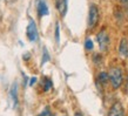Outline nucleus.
I'll return each instance as SVG.
<instances>
[{
	"mask_svg": "<svg viewBox=\"0 0 128 116\" xmlns=\"http://www.w3.org/2000/svg\"><path fill=\"white\" fill-rule=\"evenodd\" d=\"M55 41H56V43H59V41H60V26H59V22H56V25H55Z\"/></svg>",
	"mask_w": 128,
	"mask_h": 116,
	"instance_id": "f8f14e48",
	"label": "nucleus"
},
{
	"mask_svg": "<svg viewBox=\"0 0 128 116\" xmlns=\"http://www.w3.org/2000/svg\"><path fill=\"white\" fill-rule=\"evenodd\" d=\"M98 21H99V9H98L96 5H90L88 13V27L94 28Z\"/></svg>",
	"mask_w": 128,
	"mask_h": 116,
	"instance_id": "f03ea898",
	"label": "nucleus"
},
{
	"mask_svg": "<svg viewBox=\"0 0 128 116\" xmlns=\"http://www.w3.org/2000/svg\"><path fill=\"white\" fill-rule=\"evenodd\" d=\"M38 13H39L40 16H44L48 14V7H47L45 0H39L38 1Z\"/></svg>",
	"mask_w": 128,
	"mask_h": 116,
	"instance_id": "0eeeda50",
	"label": "nucleus"
},
{
	"mask_svg": "<svg viewBox=\"0 0 128 116\" xmlns=\"http://www.w3.org/2000/svg\"><path fill=\"white\" fill-rule=\"evenodd\" d=\"M119 53L121 56H128V40L126 38H122L119 46Z\"/></svg>",
	"mask_w": 128,
	"mask_h": 116,
	"instance_id": "423d86ee",
	"label": "nucleus"
},
{
	"mask_svg": "<svg viewBox=\"0 0 128 116\" xmlns=\"http://www.w3.org/2000/svg\"><path fill=\"white\" fill-rule=\"evenodd\" d=\"M93 47H94L93 41H92L90 39H87V40L85 41V48L87 50H92V49H93Z\"/></svg>",
	"mask_w": 128,
	"mask_h": 116,
	"instance_id": "ddd939ff",
	"label": "nucleus"
},
{
	"mask_svg": "<svg viewBox=\"0 0 128 116\" xmlns=\"http://www.w3.org/2000/svg\"><path fill=\"white\" fill-rule=\"evenodd\" d=\"M56 1H59V0H56Z\"/></svg>",
	"mask_w": 128,
	"mask_h": 116,
	"instance_id": "aec40b11",
	"label": "nucleus"
},
{
	"mask_svg": "<svg viewBox=\"0 0 128 116\" xmlns=\"http://www.w3.org/2000/svg\"><path fill=\"white\" fill-rule=\"evenodd\" d=\"M109 75V81L112 83V87L114 89L120 88L122 82H124V77H122V72L120 68H112L110 72L108 73Z\"/></svg>",
	"mask_w": 128,
	"mask_h": 116,
	"instance_id": "f257e3e1",
	"label": "nucleus"
},
{
	"mask_svg": "<svg viewBox=\"0 0 128 116\" xmlns=\"http://www.w3.org/2000/svg\"><path fill=\"white\" fill-rule=\"evenodd\" d=\"M96 39H98V42H99V46H100V49L101 50H107V49H108L109 38H108V34L106 33L105 29H102V31L98 34Z\"/></svg>",
	"mask_w": 128,
	"mask_h": 116,
	"instance_id": "7ed1b4c3",
	"label": "nucleus"
},
{
	"mask_svg": "<svg viewBox=\"0 0 128 116\" xmlns=\"http://www.w3.org/2000/svg\"><path fill=\"white\" fill-rule=\"evenodd\" d=\"M124 94L128 95V77H127V81H126V86H124Z\"/></svg>",
	"mask_w": 128,
	"mask_h": 116,
	"instance_id": "dca6fc26",
	"label": "nucleus"
},
{
	"mask_svg": "<svg viewBox=\"0 0 128 116\" xmlns=\"http://www.w3.org/2000/svg\"><path fill=\"white\" fill-rule=\"evenodd\" d=\"M98 80H99V82H100L101 85H107L109 81V75L107 72H101L100 74H99V76H98Z\"/></svg>",
	"mask_w": 128,
	"mask_h": 116,
	"instance_id": "1a4fd4ad",
	"label": "nucleus"
},
{
	"mask_svg": "<svg viewBox=\"0 0 128 116\" xmlns=\"http://www.w3.org/2000/svg\"><path fill=\"white\" fill-rule=\"evenodd\" d=\"M93 61L95 65H100L101 61H102V58H101V55L100 54H95L94 55V58H93Z\"/></svg>",
	"mask_w": 128,
	"mask_h": 116,
	"instance_id": "4468645a",
	"label": "nucleus"
},
{
	"mask_svg": "<svg viewBox=\"0 0 128 116\" xmlns=\"http://www.w3.org/2000/svg\"><path fill=\"white\" fill-rule=\"evenodd\" d=\"M38 116H52V114H50V109L48 108H46L45 110H44L41 114H39Z\"/></svg>",
	"mask_w": 128,
	"mask_h": 116,
	"instance_id": "2eb2a0df",
	"label": "nucleus"
},
{
	"mask_svg": "<svg viewBox=\"0 0 128 116\" xmlns=\"http://www.w3.org/2000/svg\"><path fill=\"white\" fill-rule=\"evenodd\" d=\"M52 81H50V79H48V77H45L44 79V90L45 92H48L50 88H52Z\"/></svg>",
	"mask_w": 128,
	"mask_h": 116,
	"instance_id": "9d476101",
	"label": "nucleus"
},
{
	"mask_svg": "<svg viewBox=\"0 0 128 116\" xmlns=\"http://www.w3.org/2000/svg\"><path fill=\"white\" fill-rule=\"evenodd\" d=\"M28 58H30V54H26L25 56H24V59H25V60H27Z\"/></svg>",
	"mask_w": 128,
	"mask_h": 116,
	"instance_id": "6ab92c4d",
	"label": "nucleus"
},
{
	"mask_svg": "<svg viewBox=\"0 0 128 116\" xmlns=\"http://www.w3.org/2000/svg\"><path fill=\"white\" fill-rule=\"evenodd\" d=\"M108 116H124V107L120 102H115L114 105L109 108Z\"/></svg>",
	"mask_w": 128,
	"mask_h": 116,
	"instance_id": "39448f33",
	"label": "nucleus"
},
{
	"mask_svg": "<svg viewBox=\"0 0 128 116\" xmlns=\"http://www.w3.org/2000/svg\"><path fill=\"white\" fill-rule=\"evenodd\" d=\"M35 82H36V77H32L31 81H30V86H33Z\"/></svg>",
	"mask_w": 128,
	"mask_h": 116,
	"instance_id": "f3484780",
	"label": "nucleus"
},
{
	"mask_svg": "<svg viewBox=\"0 0 128 116\" xmlns=\"http://www.w3.org/2000/svg\"><path fill=\"white\" fill-rule=\"evenodd\" d=\"M27 38L32 42L36 41V39H38V29H36V25L33 19H30V23L27 26Z\"/></svg>",
	"mask_w": 128,
	"mask_h": 116,
	"instance_id": "20e7f679",
	"label": "nucleus"
},
{
	"mask_svg": "<svg viewBox=\"0 0 128 116\" xmlns=\"http://www.w3.org/2000/svg\"><path fill=\"white\" fill-rule=\"evenodd\" d=\"M74 116H84V115H82V114H81V113H80V112H76V113H75V115H74Z\"/></svg>",
	"mask_w": 128,
	"mask_h": 116,
	"instance_id": "a211bd4d",
	"label": "nucleus"
},
{
	"mask_svg": "<svg viewBox=\"0 0 128 116\" xmlns=\"http://www.w3.org/2000/svg\"><path fill=\"white\" fill-rule=\"evenodd\" d=\"M11 97L13 100L14 107H16L18 105V85H16V82H14L11 87Z\"/></svg>",
	"mask_w": 128,
	"mask_h": 116,
	"instance_id": "6e6552de",
	"label": "nucleus"
},
{
	"mask_svg": "<svg viewBox=\"0 0 128 116\" xmlns=\"http://www.w3.org/2000/svg\"><path fill=\"white\" fill-rule=\"evenodd\" d=\"M50 54L47 52V48H44V56H42V60H41V65H45L48 60H50Z\"/></svg>",
	"mask_w": 128,
	"mask_h": 116,
	"instance_id": "9b49d317",
	"label": "nucleus"
},
{
	"mask_svg": "<svg viewBox=\"0 0 128 116\" xmlns=\"http://www.w3.org/2000/svg\"><path fill=\"white\" fill-rule=\"evenodd\" d=\"M52 116H53V115H52Z\"/></svg>",
	"mask_w": 128,
	"mask_h": 116,
	"instance_id": "412c9836",
	"label": "nucleus"
}]
</instances>
